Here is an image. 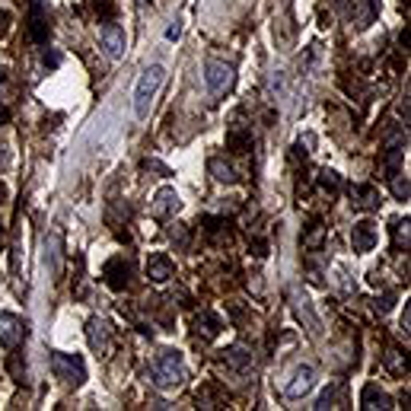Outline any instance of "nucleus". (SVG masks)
Instances as JSON below:
<instances>
[{
    "mask_svg": "<svg viewBox=\"0 0 411 411\" xmlns=\"http://www.w3.org/2000/svg\"><path fill=\"white\" fill-rule=\"evenodd\" d=\"M150 376L159 389H179L182 382H185V361H182V354L179 351H163L157 361H153Z\"/></svg>",
    "mask_w": 411,
    "mask_h": 411,
    "instance_id": "f257e3e1",
    "label": "nucleus"
},
{
    "mask_svg": "<svg viewBox=\"0 0 411 411\" xmlns=\"http://www.w3.org/2000/svg\"><path fill=\"white\" fill-rule=\"evenodd\" d=\"M163 80H166V71L159 64L147 67L144 73H140V80H137V89H134V115L137 118H147L153 108V99H157L159 87H163Z\"/></svg>",
    "mask_w": 411,
    "mask_h": 411,
    "instance_id": "f03ea898",
    "label": "nucleus"
},
{
    "mask_svg": "<svg viewBox=\"0 0 411 411\" xmlns=\"http://www.w3.org/2000/svg\"><path fill=\"white\" fill-rule=\"evenodd\" d=\"M51 370H55V376L64 382H71V386H80V382L87 380V367H83V357H77V354H51Z\"/></svg>",
    "mask_w": 411,
    "mask_h": 411,
    "instance_id": "7ed1b4c3",
    "label": "nucleus"
},
{
    "mask_svg": "<svg viewBox=\"0 0 411 411\" xmlns=\"http://www.w3.org/2000/svg\"><path fill=\"white\" fill-rule=\"evenodd\" d=\"M204 83H208L210 96H224L233 83V67L224 61H208L204 64Z\"/></svg>",
    "mask_w": 411,
    "mask_h": 411,
    "instance_id": "20e7f679",
    "label": "nucleus"
},
{
    "mask_svg": "<svg viewBox=\"0 0 411 411\" xmlns=\"http://www.w3.org/2000/svg\"><path fill=\"white\" fill-rule=\"evenodd\" d=\"M102 277L112 290H124L131 284V261H124V255H115V259H108L106 268H102Z\"/></svg>",
    "mask_w": 411,
    "mask_h": 411,
    "instance_id": "39448f33",
    "label": "nucleus"
},
{
    "mask_svg": "<svg viewBox=\"0 0 411 411\" xmlns=\"http://www.w3.org/2000/svg\"><path fill=\"white\" fill-rule=\"evenodd\" d=\"M87 338H89V347H93L96 354H108V347H112V325H108L106 319H89Z\"/></svg>",
    "mask_w": 411,
    "mask_h": 411,
    "instance_id": "423d86ee",
    "label": "nucleus"
},
{
    "mask_svg": "<svg viewBox=\"0 0 411 411\" xmlns=\"http://www.w3.org/2000/svg\"><path fill=\"white\" fill-rule=\"evenodd\" d=\"M22 338H26V322L13 312H0V341L7 347H16Z\"/></svg>",
    "mask_w": 411,
    "mask_h": 411,
    "instance_id": "0eeeda50",
    "label": "nucleus"
},
{
    "mask_svg": "<svg viewBox=\"0 0 411 411\" xmlns=\"http://www.w3.org/2000/svg\"><path fill=\"white\" fill-rule=\"evenodd\" d=\"M179 208H182V201H179V195H175L173 188H159L157 192V198H153V217L157 220H166V217H173V214H179Z\"/></svg>",
    "mask_w": 411,
    "mask_h": 411,
    "instance_id": "6e6552de",
    "label": "nucleus"
},
{
    "mask_svg": "<svg viewBox=\"0 0 411 411\" xmlns=\"http://www.w3.org/2000/svg\"><path fill=\"white\" fill-rule=\"evenodd\" d=\"M173 271H175V265H173V259H169L166 252L150 255V261H147V277L157 281V284H166L169 277H173Z\"/></svg>",
    "mask_w": 411,
    "mask_h": 411,
    "instance_id": "1a4fd4ad",
    "label": "nucleus"
},
{
    "mask_svg": "<svg viewBox=\"0 0 411 411\" xmlns=\"http://www.w3.org/2000/svg\"><path fill=\"white\" fill-rule=\"evenodd\" d=\"M48 16H45V3H32V13H29V36L36 45H45L48 42Z\"/></svg>",
    "mask_w": 411,
    "mask_h": 411,
    "instance_id": "9d476101",
    "label": "nucleus"
},
{
    "mask_svg": "<svg viewBox=\"0 0 411 411\" xmlns=\"http://www.w3.org/2000/svg\"><path fill=\"white\" fill-rule=\"evenodd\" d=\"M376 13H380V0H351V20L357 22V29H367Z\"/></svg>",
    "mask_w": 411,
    "mask_h": 411,
    "instance_id": "9b49d317",
    "label": "nucleus"
},
{
    "mask_svg": "<svg viewBox=\"0 0 411 411\" xmlns=\"http://www.w3.org/2000/svg\"><path fill=\"white\" fill-rule=\"evenodd\" d=\"M102 45H106L108 58H122V51H124V29L122 26L106 22V29H102Z\"/></svg>",
    "mask_w": 411,
    "mask_h": 411,
    "instance_id": "f8f14e48",
    "label": "nucleus"
},
{
    "mask_svg": "<svg viewBox=\"0 0 411 411\" xmlns=\"http://www.w3.org/2000/svg\"><path fill=\"white\" fill-rule=\"evenodd\" d=\"M351 243H354V252H370V249L376 245V226L370 224V220L357 224L351 233Z\"/></svg>",
    "mask_w": 411,
    "mask_h": 411,
    "instance_id": "ddd939ff",
    "label": "nucleus"
},
{
    "mask_svg": "<svg viewBox=\"0 0 411 411\" xmlns=\"http://www.w3.org/2000/svg\"><path fill=\"white\" fill-rule=\"evenodd\" d=\"M351 204L354 210H376L380 208V195H376L373 185H357L351 192Z\"/></svg>",
    "mask_w": 411,
    "mask_h": 411,
    "instance_id": "4468645a",
    "label": "nucleus"
},
{
    "mask_svg": "<svg viewBox=\"0 0 411 411\" xmlns=\"http://www.w3.org/2000/svg\"><path fill=\"white\" fill-rule=\"evenodd\" d=\"M312 380H316L312 367H300V370L294 373V382L287 386V398H300V396H306V392L312 389Z\"/></svg>",
    "mask_w": 411,
    "mask_h": 411,
    "instance_id": "2eb2a0df",
    "label": "nucleus"
},
{
    "mask_svg": "<svg viewBox=\"0 0 411 411\" xmlns=\"http://www.w3.org/2000/svg\"><path fill=\"white\" fill-rule=\"evenodd\" d=\"M361 405L363 408H392V398L376 386V382H367L361 392Z\"/></svg>",
    "mask_w": 411,
    "mask_h": 411,
    "instance_id": "dca6fc26",
    "label": "nucleus"
},
{
    "mask_svg": "<svg viewBox=\"0 0 411 411\" xmlns=\"http://www.w3.org/2000/svg\"><path fill=\"white\" fill-rule=\"evenodd\" d=\"M345 382H332V386H329V389L322 392V396H319V402L312 405V408H319V411H325V408H341V405H345Z\"/></svg>",
    "mask_w": 411,
    "mask_h": 411,
    "instance_id": "f3484780",
    "label": "nucleus"
},
{
    "mask_svg": "<svg viewBox=\"0 0 411 411\" xmlns=\"http://www.w3.org/2000/svg\"><path fill=\"white\" fill-rule=\"evenodd\" d=\"M224 363L239 370V373H245V370L252 367V354H245L243 347H230V351H224Z\"/></svg>",
    "mask_w": 411,
    "mask_h": 411,
    "instance_id": "a211bd4d",
    "label": "nucleus"
},
{
    "mask_svg": "<svg viewBox=\"0 0 411 411\" xmlns=\"http://www.w3.org/2000/svg\"><path fill=\"white\" fill-rule=\"evenodd\" d=\"M195 329H198V335L204 332V338H217V335H220V329H224V325H220V319H217L214 312H208V310H204L201 316L195 319Z\"/></svg>",
    "mask_w": 411,
    "mask_h": 411,
    "instance_id": "6ab92c4d",
    "label": "nucleus"
},
{
    "mask_svg": "<svg viewBox=\"0 0 411 411\" xmlns=\"http://www.w3.org/2000/svg\"><path fill=\"white\" fill-rule=\"evenodd\" d=\"M249 147H252V137H249V134H243V131H230V134H226V150L245 153Z\"/></svg>",
    "mask_w": 411,
    "mask_h": 411,
    "instance_id": "aec40b11",
    "label": "nucleus"
},
{
    "mask_svg": "<svg viewBox=\"0 0 411 411\" xmlns=\"http://www.w3.org/2000/svg\"><path fill=\"white\" fill-rule=\"evenodd\" d=\"M210 173H214L217 182H236V169L230 166V163H224V159H210Z\"/></svg>",
    "mask_w": 411,
    "mask_h": 411,
    "instance_id": "412c9836",
    "label": "nucleus"
},
{
    "mask_svg": "<svg viewBox=\"0 0 411 411\" xmlns=\"http://www.w3.org/2000/svg\"><path fill=\"white\" fill-rule=\"evenodd\" d=\"M389 179H392V195H396L398 201H408V175H402V173L396 169Z\"/></svg>",
    "mask_w": 411,
    "mask_h": 411,
    "instance_id": "4be33fe9",
    "label": "nucleus"
},
{
    "mask_svg": "<svg viewBox=\"0 0 411 411\" xmlns=\"http://www.w3.org/2000/svg\"><path fill=\"white\" fill-rule=\"evenodd\" d=\"M93 10H96V16H99L102 22H112L115 20V3H112V0H93Z\"/></svg>",
    "mask_w": 411,
    "mask_h": 411,
    "instance_id": "5701e85b",
    "label": "nucleus"
},
{
    "mask_svg": "<svg viewBox=\"0 0 411 411\" xmlns=\"http://www.w3.org/2000/svg\"><path fill=\"white\" fill-rule=\"evenodd\" d=\"M392 233H396V249H408V220H396L392 224Z\"/></svg>",
    "mask_w": 411,
    "mask_h": 411,
    "instance_id": "b1692460",
    "label": "nucleus"
},
{
    "mask_svg": "<svg viewBox=\"0 0 411 411\" xmlns=\"http://www.w3.org/2000/svg\"><path fill=\"white\" fill-rule=\"evenodd\" d=\"M319 185H322V188H329V192H338V185H341L338 173H332V169H325V173H319Z\"/></svg>",
    "mask_w": 411,
    "mask_h": 411,
    "instance_id": "393cba45",
    "label": "nucleus"
},
{
    "mask_svg": "<svg viewBox=\"0 0 411 411\" xmlns=\"http://www.w3.org/2000/svg\"><path fill=\"white\" fill-rule=\"evenodd\" d=\"M319 239H322V224H319V220H312V224H310V233H306V245H316Z\"/></svg>",
    "mask_w": 411,
    "mask_h": 411,
    "instance_id": "a878e982",
    "label": "nucleus"
},
{
    "mask_svg": "<svg viewBox=\"0 0 411 411\" xmlns=\"http://www.w3.org/2000/svg\"><path fill=\"white\" fill-rule=\"evenodd\" d=\"M10 166V147L0 140V169H7Z\"/></svg>",
    "mask_w": 411,
    "mask_h": 411,
    "instance_id": "bb28decb",
    "label": "nucleus"
},
{
    "mask_svg": "<svg viewBox=\"0 0 411 411\" xmlns=\"http://www.w3.org/2000/svg\"><path fill=\"white\" fill-rule=\"evenodd\" d=\"M179 36H182V26H179V22H173V26L166 29V38H173V42H175Z\"/></svg>",
    "mask_w": 411,
    "mask_h": 411,
    "instance_id": "cd10ccee",
    "label": "nucleus"
},
{
    "mask_svg": "<svg viewBox=\"0 0 411 411\" xmlns=\"http://www.w3.org/2000/svg\"><path fill=\"white\" fill-rule=\"evenodd\" d=\"M58 61H61V55H55V51H51V55H45V64H48V67H58Z\"/></svg>",
    "mask_w": 411,
    "mask_h": 411,
    "instance_id": "c85d7f7f",
    "label": "nucleus"
},
{
    "mask_svg": "<svg viewBox=\"0 0 411 411\" xmlns=\"http://www.w3.org/2000/svg\"><path fill=\"white\" fill-rule=\"evenodd\" d=\"M10 29V13H0V32Z\"/></svg>",
    "mask_w": 411,
    "mask_h": 411,
    "instance_id": "c756f323",
    "label": "nucleus"
},
{
    "mask_svg": "<svg viewBox=\"0 0 411 411\" xmlns=\"http://www.w3.org/2000/svg\"><path fill=\"white\" fill-rule=\"evenodd\" d=\"M7 122H10V108L0 106V124H7Z\"/></svg>",
    "mask_w": 411,
    "mask_h": 411,
    "instance_id": "7c9ffc66",
    "label": "nucleus"
},
{
    "mask_svg": "<svg viewBox=\"0 0 411 411\" xmlns=\"http://www.w3.org/2000/svg\"><path fill=\"white\" fill-rule=\"evenodd\" d=\"M3 198H7V185H3V182H0V201H3Z\"/></svg>",
    "mask_w": 411,
    "mask_h": 411,
    "instance_id": "2f4dec72",
    "label": "nucleus"
},
{
    "mask_svg": "<svg viewBox=\"0 0 411 411\" xmlns=\"http://www.w3.org/2000/svg\"><path fill=\"white\" fill-rule=\"evenodd\" d=\"M0 243H3V224H0Z\"/></svg>",
    "mask_w": 411,
    "mask_h": 411,
    "instance_id": "473e14b6",
    "label": "nucleus"
},
{
    "mask_svg": "<svg viewBox=\"0 0 411 411\" xmlns=\"http://www.w3.org/2000/svg\"><path fill=\"white\" fill-rule=\"evenodd\" d=\"M0 83H3V67H0Z\"/></svg>",
    "mask_w": 411,
    "mask_h": 411,
    "instance_id": "72a5a7b5",
    "label": "nucleus"
}]
</instances>
